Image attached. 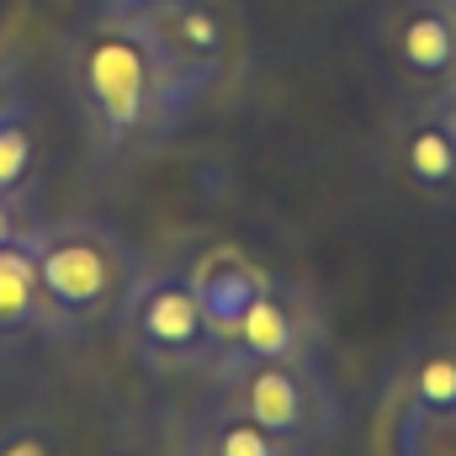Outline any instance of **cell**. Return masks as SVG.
Instances as JSON below:
<instances>
[{
    "mask_svg": "<svg viewBox=\"0 0 456 456\" xmlns=\"http://www.w3.org/2000/svg\"><path fill=\"white\" fill-rule=\"evenodd\" d=\"M0 456H69V446L43 419H11L0 425Z\"/></svg>",
    "mask_w": 456,
    "mask_h": 456,
    "instance_id": "obj_15",
    "label": "cell"
},
{
    "mask_svg": "<svg viewBox=\"0 0 456 456\" xmlns=\"http://www.w3.org/2000/svg\"><path fill=\"white\" fill-rule=\"evenodd\" d=\"M393 456H456V409H441V414L398 409L393 414Z\"/></svg>",
    "mask_w": 456,
    "mask_h": 456,
    "instance_id": "obj_13",
    "label": "cell"
},
{
    "mask_svg": "<svg viewBox=\"0 0 456 456\" xmlns=\"http://www.w3.org/2000/svg\"><path fill=\"white\" fill-rule=\"evenodd\" d=\"M224 350L239 355H265V361H319L324 350V308L314 303L308 287L271 276L249 314L233 324Z\"/></svg>",
    "mask_w": 456,
    "mask_h": 456,
    "instance_id": "obj_8",
    "label": "cell"
},
{
    "mask_svg": "<svg viewBox=\"0 0 456 456\" xmlns=\"http://www.w3.org/2000/svg\"><path fill=\"white\" fill-rule=\"evenodd\" d=\"M37 244V281H43V314L53 340H80L107 330L138 281L143 260L138 249L107 224L91 218H59L32 228Z\"/></svg>",
    "mask_w": 456,
    "mask_h": 456,
    "instance_id": "obj_2",
    "label": "cell"
},
{
    "mask_svg": "<svg viewBox=\"0 0 456 456\" xmlns=\"http://www.w3.org/2000/svg\"><path fill=\"white\" fill-rule=\"evenodd\" d=\"M0 21H5V0H0Z\"/></svg>",
    "mask_w": 456,
    "mask_h": 456,
    "instance_id": "obj_20",
    "label": "cell"
},
{
    "mask_svg": "<svg viewBox=\"0 0 456 456\" xmlns=\"http://www.w3.org/2000/svg\"><path fill=\"white\" fill-rule=\"evenodd\" d=\"M11 112H32L27 107V75H21V64L0 48V117Z\"/></svg>",
    "mask_w": 456,
    "mask_h": 456,
    "instance_id": "obj_17",
    "label": "cell"
},
{
    "mask_svg": "<svg viewBox=\"0 0 456 456\" xmlns=\"http://www.w3.org/2000/svg\"><path fill=\"white\" fill-rule=\"evenodd\" d=\"M387 170L414 202L456 213V91L398 102L387 117Z\"/></svg>",
    "mask_w": 456,
    "mask_h": 456,
    "instance_id": "obj_7",
    "label": "cell"
},
{
    "mask_svg": "<svg viewBox=\"0 0 456 456\" xmlns=\"http://www.w3.org/2000/svg\"><path fill=\"white\" fill-rule=\"evenodd\" d=\"M32 165H37V127H32V112L0 117V191L27 186V181H32Z\"/></svg>",
    "mask_w": 456,
    "mask_h": 456,
    "instance_id": "obj_14",
    "label": "cell"
},
{
    "mask_svg": "<svg viewBox=\"0 0 456 456\" xmlns=\"http://www.w3.org/2000/svg\"><path fill=\"white\" fill-rule=\"evenodd\" d=\"M371 48L398 96L456 91V16L441 0H387L377 11Z\"/></svg>",
    "mask_w": 456,
    "mask_h": 456,
    "instance_id": "obj_6",
    "label": "cell"
},
{
    "mask_svg": "<svg viewBox=\"0 0 456 456\" xmlns=\"http://www.w3.org/2000/svg\"><path fill=\"white\" fill-rule=\"evenodd\" d=\"M186 276H191V287H197V297H202V308H208V319H213V330L233 335V324L249 314V303L260 297V287L271 281V271L260 265V260H249L239 244H208L191 265H186Z\"/></svg>",
    "mask_w": 456,
    "mask_h": 456,
    "instance_id": "obj_10",
    "label": "cell"
},
{
    "mask_svg": "<svg viewBox=\"0 0 456 456\" xmlns=\"http://www.w3.org/2000/svg\"><path fill=\"white\" fill-rule=\"evenodd\" d=\"M59 86L102 159L154 154L191 112L138 16H86L59 43Z\"/></svg>",
    "mask_w": 456,
    "mask_h": 456,
    "instance_id": "obj_1",
    "label": "cell"
},
{
    "mask_svg": "<svg viewBox=\"0 0 456 456\" xmlns=\"http://www.w3.org/2000/svg\"><path fill=\"white\" fill-rule=\"evenodd\" d=\"M393 403L398 409H425V414L456 409V335H430L403 361Z\"/></svg>",
    "mask_w": 456,
    "mask_h": 456,
    "instance_id": "obj_12",
    "label": "cell"
},
{
    "mask_svg": "<svg viewBox=\"0 0 456 456\" xmlns=\"http://www.w3.org/2000/svg\"><path fill=\"white\" fill-rule=\"evenodd\" d=\"M208 377L224 403L271 425L276 436H292L314 452L340 436V393L324 377V361H265L224 350Z\"/></svg>",
    "mask_w": 456,
    "mask_h": 456,
    "instance_id": "obj_3",
    "label": "cell"
},
{
    "mask_svg": "<svg viewBox=\"0 0 456 456\" xmlns=\"http://www.w3.org/2000/svg\"><path fill=\"white\" fill-rule=\"evenodd\" d=\"M181 456H319L314 446L292 441V436H276L271 425L249 419L244 409L224 403L218 393L186 419V436H181Z\"/></svg>",
    "mask_w": 456,
    "mask_h": 456,
    "instance_id": "obj_9",
    "label": "cell"
},
{
    "mask_svg": "<svg viewBox=\"0 0 456 456\" xmlns=\"http://www.w3.org/2000/svg\"><path fill=\"white\" fill-rule=\"evenodd\" d=\"M441 5H446V11H452V16H456V0H441Z\"/></svg>",
    "mask_w": 456,
    "mask_h": 456,
    "instance_id": "obj_19",
    "label": "cell"
},
{
    "mask_svg": "<svg viewBox=\"0 0 456 456\" xmlns=\"http://www.w3.org/2000/svg\"><path fill=\"white\" fill-rule=\"evenodd\" d=\"M112 330L154 371H213L224 355V335L213 330L186 271H149L143 265L117 308Z\"/></svg>",
    "mask_w": 456,
    "mask_h": 456,
    "instance_id": "obj_4",
    "label": "cell"
},
{
    "mask_svg": "<svg viewBox=\"0 0 456 456\" xmlns=\"http://www.w3.org/2000/svg\"><path fill=\"white\" fill-rule=\"evenodd\" d=\"M149 32V43L159 48L165 69L175 75L181 96L191 107H202L218 86H224L228 64L239 53V21L228 0H149L143 11H133Z\"/></svg>",
    "mask_w": 456,
    "mask_h": 456,
    "instance_id": "obj_5",
    "label": "cell"
},
{
    "mask_svg": "<svg viewBox=\"0 0 456 456\" xmlns=\"http://www.w3.org/2000/svg\"><path fill=\"white\" fill-rule=\"evenodd\" d=\"M43 330H48V314H43V281H37V244L27 228L11 244H0V340H27Z\"/></svg>",
    "mask_w": 456,
    "mask_h": 456,
    "instance_id": "obj_11",
    "label": "cell"
},
{
    "mask_svg": "<svg viewBox=\"0 0 456 456\" xmlns=\"http://www.w3.org/2000/svg\"><path fill=\"white\" fill-rule=\"evenodd\" d=\"M32 224V197H27V186H16V191H0V244H11L16 233H27Z\"/></svg>",
    "mask_w": 456,
    "mask_h": 456,
    "instance_id": "obj_16",
    "label": "cell"
},
{
    "mask_svg": "<svg viewBox=\"0 0 456 456\" xmlns=\"http://www.w3.org/2000/svg\"><path fill=\"white\" fill-rule=\"evenodd\" d=\"M86 16H133V11H143L149 0H75Z\"/></svg>",
    "mask_w": 456,
    "mask_h": 456,
    "instance_id": "obj_18",
    "label": "cell"
}]
</instances>
